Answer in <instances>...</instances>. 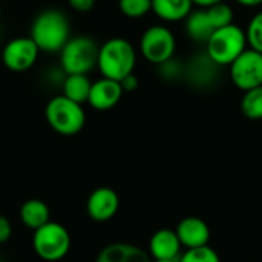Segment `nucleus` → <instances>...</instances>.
<instances>
[{"label":"nucleus","instance_id":"nucleus-21","mask_svg":"<svg viewBox=\"0 0 262 262\" xmlns=\"http://www.w3.org/2000/svg\"><path fill=\"white\" fill-rule=\"evenodd\" d=\"M118 8L129 18H141L152 11V0H118Z\"/></svg>","mask_w":262,"mask_h":262},{"label":"nucleus","instance_id":"nucleus-26","mask_svg":"<svg viewBox=\"0 0 262 262\" xmlns=\"http://www.w3.org/2000/svg\"><path fill=\"white\" fill-rule=\"evenodd\" d=\"M120 83H121V88H123L124 92H132V91H135L138 88V78H137V75L134 72L129 74L127 77H124Z\"/></svg>","mask_w":262,"mask_h":262},{"label":"nucleus","instance_id":"nucleus-12","mask_svg":"<svg viewBox=\"0 0 262 262\" xmlns=\"http://www.w3.org/2000/svg\"><path fill=\"white\" fill-rule=\"evenodd\" d=\"M124 91L120 81L101 77L100 80L92 83L88 103L95 111H109L120 103Z\"/></svg>","mask_w":262,"mask_h":262},{"label":"nucleus","instance_id":"nucleus-29","mask_svg":"<svg viewBox=\"0 0 262 262\" xmlns=\"http://www.w3.org/2000/svg\"><path fill=\"white\" fill-rule=\"evenodd\" d=\"M152 262H178V261H152Z\"/></svg>","mask_w":262,"mask_h":262},{"label":"nucleus","instance_id":"nucleus-14","mask_svg":"<svg viewBox=\"0 0 262 262\" xmlns=\"http://www.w3.org/2000/svg\"><path fill=\"white\" fill-rule=\"evenodd\" d=\"M95 262H152L149 252L127 243H114L106 246Z\"/></svg>","mask_w":262,"mask_h":262},{"label":"nucleus","instance_id":"nucleus-18","mask_svg":"<svg viewBox=\"0 0 262 262\" xmlns=\"http://www.w3.org/2000/svg\"><path fill=\"white\" fill-rule=\"evenodd\" d=\"M92 81L86 74H69L63 81V95L69 100L83 104L88 103Z\"/></svg>","mask_w":262,"mask_h":262},{"label":"nucleus","instance_id":"nucleus-20","mask_svg":"<svg viewBox=\"0 0 262 262\" xmlns=\"http://www.w3.org/2000/svg\"><path fill=\"white\" fill-rule=\"evenodd\" d=\"M206 12L209 15L212 26L215 28V31L233 23V9L226 2H220L216 5L206 8Z\"/></svg>","mask_w":262,"mask_h":262},{"label":"nucleus","instance_id":"nucleus-19","mask_svg":"<svg viewBox=\"0 0 262 262\" xmlns=\"http://www.w3.org/2000/svg\"><path fill=\"white\" fill-rule=\"evenodd\" d=\"M241 111L249 120H262V86L244 92Z\"/></svg>","mask_w":262,"mask_h":262},{"label":"nucleus","instance_id":"nucleus-7","mask_svg":"<svg viewBox=\"0 0 262 262\" xmlns=\"http://www.w3.org/2000/svg\"><path fill=\"white\" fill-rule=\"evenodd\" d=\"M177 49V40L172 31L163 25L147 28L140 40L141 55L152 64H163L173 58Z\"/></svg>","mask_w":262,"mask_h":262},{"label":"nucleus","instance_id":"nucleus-5","mask_svg":"<svg viewBox=\"0 0 262 262\" xmlns=\"http://www.w3.org/2000/svg\"><path fill=\"white\" fill-rule=\"evenodd\" d=\"M100 46L94 38L88 35H75L68 40L60 54L61 69L66 75L69 74H88L98 61Z\"/></svg>","mask_w":262,"mask_h":262},{"label":"nucleus","instance_id":"nucleus-25","mask_svg":"<svg viewBox=\"0 0 262 262\" xmlns=\"http://www.w3.org/2000/svg\"><path fill=\"white\" fill-rule=\"evenodd\" d=\"M68 3L77 12H89L95 6V0H68Z\"/></svg>","mask_w":262,"mask_h":262},{"label":"nucleus","instance_id":"nucleus-10","mask_svg":"<svg viewBox=\"0 0 262 262\" xmlns=\"http://www.w3.org/2000/svg\"><path fill=\"white\" fill-rule=\"evenodd\" d=\"M118 209L120 196L111 187H97L91 192L86 203V212L89 218L97 223H106L112 220L117 215Z\"/></svg>","mask_w":262,"mask_h":262},{"label":"nucleus","instance_id":"nucleus-27","mask_svg":"<svg viewBox=\"0 0 262 262\" xmlns=\"http://www.w3.org/2000/svg\"><path fill=\"white\" fill-rule=\"evenodd\" d=\"M193 2V5H196V6H201L203 9H206V8H209V6H212V5H216V3H220V2H224V0H192Z\"/></svg>","mask_w":262,"mask_h":262},{"label":"nucleus","instance_id":"nucleus-13","mask_svg":"<svg viewBox=\"0 0 262 262\" xmlns=\"http://www.w3.org/2000/svg\"><path fill=\"white\" fill-rule=\"evenodd\" d=\"M181 246L189 250V249H198V247H204L209 246L210 241V227L207 226V223L198 216H186L183 218L177 229H175Z\"/></svg>","mask_w":262,"mask_h":262},{"label":"nucleus","instance_id":"nucleus-8","mask_svg":"<svg viewBox=\"0 0 262 262\" xmlns=\"http://www.w3.org/2000/svg\"><path fill=\"white\" fill-rule=\"evenodd\" d=\"M230 80L241 91L262 86V54L247 48L230 66Z\"/></svg>","mask_w":262,"mask_h":262},{"label":"nucleus","instance_id":"nucleus-6","mask_svg":"<svg viewBox=\"0 0 262 262\" xmlns=\"http://www.w3.org/2000/svg\"><path fill=\"white\" fill-rule=\"evenodd\" d=\"M32 247L40 259L60 262L71 250V235L63 224L49 221L40 229L34 230Z\"/></svg>","mask_w":262,"mask_h":262},{"label":"nucleus","instance_id":"nucleus-17","mask_svg":"<svg viewBox=\"0 0 262 262\" xmlns=\"http://www.w3.org/2000/svg\"><path fill=\"white\" fill-rule=\"evenodd\" d=\"M184 21H186V32L193 41H198V43H207V40L215 31V28L212 26L209 20L206 9L203 8L192 11Z\"/></svg>","mask_w":262,"mask_h":262},{"label":"nucleus","instance_id":"nucleus-23","mask_svg":"<svg viewBox=\"0 0 262 262\" xmlns=\"http://www.w3.org/2000/svg\"><path fill=\"white\" fill-rule=\"evenodd\" d=\"M246 37L249 48L262 54V12H258L250 18L246 29Z\"/></svg>","mask_w":262,"mask_h":262},{"label":"nucleus","instance_id":"nucleus-22","mask_svg":"<svg viewBox=\"0 0 262 262\" xmlns=\"http://www.w3.org/2000/svg\"><path fill=\"white\" fill-rule=\"evenodd\" d=\"M178 262H221V258L215 249H212L210 246H204L186 250L184 253H181Z\"/></svg>","mask_w":262,"mask_h":262},{"label":"nucleus","instance_id":"nucleus-15","mask_svg":"<svg viewBox=\"0 0 262 262\" xmlns=\"http://www.w3.org/2000/svg\"><path fill=\"white\" fill-rule=\"evenodd\" d=\"M18 215H20V221L32 232L51 221V210L48 204L37 198L25 201L20 207Z\"/></svg>","mask_w":262,"mask_h":262},{"label":"nucleus","instance_id":"nucleus-3","mask_svg":"<svg viewBox=\"0 0 262 262\" xmlns=\"http://www.w3.org/2000/svg\"><path fill=\"white\" fill-rule=\"evenodd\" d=\"M246 31L236 25H229L213 31L206 43V54L218 66H230L247 49Z\"/></svg>","mask_w":262,"mask_h":262},{"label":"nucleus","instance_id":"nucleus-24","mask_svg":"<svg viewBox=\"0 0 262 262\" xmlns=\"http://www.w3.org/2000/svg\"><path fill=\"white\" fill-rule=\"evenodd\" d=\"M11 235H12V226H11V221L0 215V244H5L11 239Z\"/></svg>","mask_w":262,"mask_h":262},{"label":"nucleus","instance_id":"nucleus-11","mask_svg":"<svg viewBox=\"0 0 262 262\" xmlns=\"http://www.w3.org/2000/svg\"><path fill=\"white\" fill-rule=\"evenodd\" d=\"M181 243L175 230L160 229L149 239V255L152 261H178L181 256Z\"/></svg>","mask_w":262,"mask_h":262},{"label":"nucleus","instance_id":"nucleus-4","mask_svg":"<svg viewBox=\"0 0 262 262\" xmlns=\"http://www.w3.org/2000/svg\"><path fill=\"white\" fill-rule=\"evenodd\" d=\"M45 117L51 129L64 137L77 135L86 124L83 106L69 100L63 94L55 95L48 101Z\"/></svg>","mask_w":262,"mask_h":262},{"label":"nucleus","instance_id":"nucleus-2","mask_svg":"<svg viewBox=\"0 0 262 262\" xmlns=\"http://www.w3.org/2000/svg\"><path fill=\"white\" fill-rule=\"evenodd\" d=\"M135 64L137 51L126 38L114 37L100 46L97 68L103 77L121 81L124 77L134 72Z\"/></svg>","mask_w":262,"mask_h":262},{"label":"nucleus","instance_id":"nucleus-28","mask_svg":"<svg viewBox=\"0 0 262 262\" xmlns=\"http://www.w3.org/2000/svg\"><path fill=\"white\" fill-rule=\"evenodd\" d=\"M236 2L246 8H256V6L262 5V0H236Z\"/></svg>","mask_w":262,"mask_h":262},{"label":"nucleus","instance_id":"nucleus-9","mask_svg":"<svg viewBox=\"0 0 262 262\" xmlns=\"http://www.w3.org/2000/svg\"><path fill=\"white\" fill-rule=\"evenodd\" d=\"M38 54L40 49L31 37H15L5 45L2 61L9 71L23 72L35 64Z\"/></svg>","mask_w":262,"mask_h":262},{"label":"nucleus","instance_id":"nucleus-16","mask_svg":"<svg viewBox=\"0 0 262 262\" xmlns=\"http://www.w3.org/2000/svg\"><path fill=\"white\" fill-rule=\"evenodd\" d=\"M192 0H152V11L164 21L186 20L192 12Z\"/></svg>","mask_w":262,"mask_h":262},{"label":"nucleus","instance_id":"nucleus-1","mask_svg":"<svg viewBox=\"0 0 262 262\" xmlns=\"http://www.w3.org/2000/svg\"><path fill=\"white\" fill-rule=\"evenodd\" d=\"M29 37L40 52L58 54L71 38L69 20L58 9H45L34 18Z\"/></svg>","mask_w":262,"mask_h":262},{"label":"nucleus","instance_id":"nucleus-30","mask_svg":"<svg viewBox=\"0 0 262 262\" xmlns=\"http://www.w3.org/2000/svg\"><path fill=\"white\" fill-rule=\"evenodd\" d=\"M0 17H2V9H0Z\"/></svg>","mask_w":262,"mask_h":262}]
</instances>
